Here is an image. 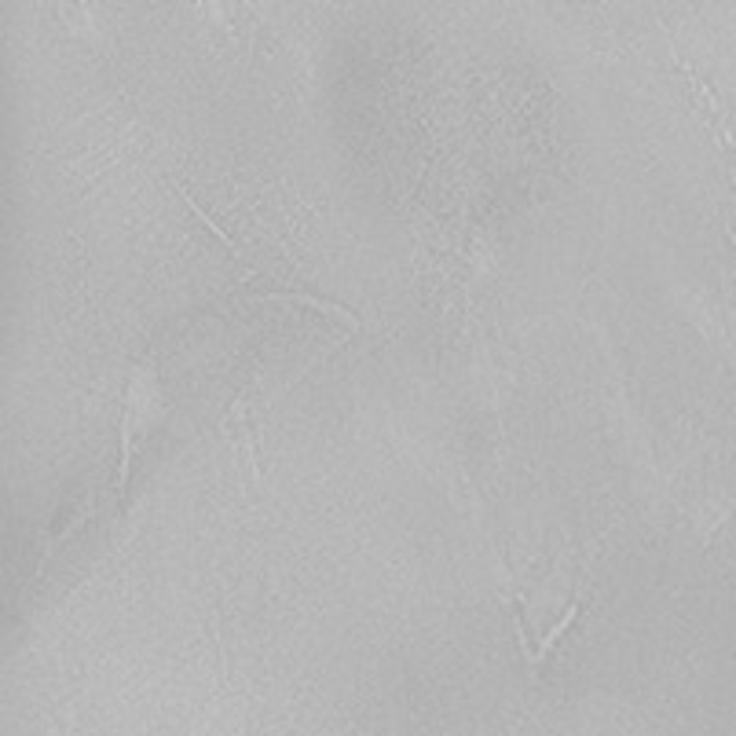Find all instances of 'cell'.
Here are the masks:
<instances>
[{"mask_svg": "<svg viewBox=\"0 0 736 736\" xmlns=\"http://www.w3.org/2000/svg\"><path fill=\"white\" fill-rule=\"evenodd\" d=\"M136 385L125 396V407H121V458H118V473H114V498H125L132 477V462H136Z\"/></svg>", "mask_w": 736, "mask_h": 736, "instance_id": "1", "label": "cell"}, {"mask_svg": "<svg viewBox=\"0 0 736 736\" xmlns=\"http://www.w3.org/2000/svg\"><path fill=\"white\" fill-rule=\"evenodd\" d=\"M579 612H583V605H579V597H572V605L564 608V616L557 619V623H553V627L546 630V634H542L539 645H535V660H531V671H535V667H539V663L553 652V645H557V641H561L564 634L572 630V623H575V619H579Z\"/></svg>", "mask_w": 736, "mask_h": 736, "instance_id": "3", "label": "cell"}, {"mask_svg": "<svg viewBox=\"0 0 736 736\" xmlns=\"http://www.w3.org/2000/svg\"><path fill=\"white\" fill-rule=\"evenodd\" d=\"M726 235H729V242H733V249H736V231H733V228H726Z\"/></svg>", "mask_w": 736, "mask_h": 736, "instance_id": "5", "label": "cell"}, {"mask_svg": "<svg viewBox=\"0 0 736 736\" xmlns=\"http://www.w3.org/2000/svg\"><path fill=\"white\" fill-rule=\"evenodd\" d=\"M260 301H290V304H308V308H319V312H330V315H337L341 323H348V326H359L356 312H348L345 304H337V301H323V297H308V293L271 290V293H260Z\"/></svg>", "mask_w": 736, "mask_h": 736, "instance_id": "2", "label": "cell"}, {"mask_svg": "<svg viewBox=\"0 0 736 736\" xmlns=\"http://www.w3.org/2000/svg\"><path fill=\"white\" fill-rule=\"evenodd\" d=\"M176 195L184 198V202H187V209H191V213H195V217H198V220H202V224H206V228H209V231H213V235H217V239H220V242H224V246H228V249H231V253H239V249H235V242H231V239H228V231L220 228L217 220L209 217L206 209H202V206H198V202H195V198L187 195V187H180V184H176Z\"/></svg>", "mask_w": 736, "mask_h": 736, "instance_id": "4", "label": "cell"}]
</instances>
